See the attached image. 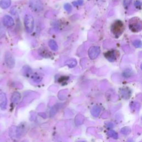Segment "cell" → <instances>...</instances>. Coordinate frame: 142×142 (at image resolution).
Wrapping results in <instances>:
<instances>
[{
    "instance_id": "23",
    "label": "cell",
    "mask_w": 142,
    "mask_h": 142,
    "mask_svg": "<svg viewBox=\"0 0 142 142\" xmlns=\"http://www.w3.org/2000/svg\"><path fill=\"white\" fill-rule=\"evenodd\" d=\"M68 79V77H62L60 78L59 79V82H61V83H63V82H66L67 81V80Z\"/></svg>"
},
{
    "instance_id": "4",
    "label": "cell",
    "mask_w": 142,
    "mask_h": 142,
    "mask_svg": "<svg viewBox=\"0 0 142 142\" xmlns=\"http://www.w3.org/2000/svg\"><path fill=\"white\" fill-rule=\"evenodd\" d=\"M141 22L138 18H133L130 21L129 27L132 32H139L141 30Z\"/></svg>"
},
{
    "instance_id": "13",
    "label": "cell",
    "mask_w": 142,
    "mask_h": 142,
    "mask_svg": "<svg viewBox=\"0 0 142 142\" xmlns=\"http://www.w3.org/2000/svg\"><path fill=\"white\" fill-rule=\"evenodd\" d=\"M77 64V61L75 59H73V58L69 59L67 60V61H66L65 63V64L66 66H67L68 67H69V68H73V67H75Z\"/></svg>"
},
{
    "instance_id": "24",
    "label": "cell",
    "mask_w": 142,
    "mask_h": 142,
    "mask_svg": "<svg viewBox=\"0 0 142 142\" xmlns=\"http://www.w3.org/2000/svg\"><path fill=\"white\" fill-rule=\"evenodd\" d=\"M75 4H73L74 6H77V5H82L83 4V0H78L76 2H74Z\"/></svg>"
},
{
    "instance_id": "22",
    "label": "cell",
    "mask_w": 142,
    "mask_h": 142,
    "mask_svg": "<svg viewBox=\"0 0 142 142\" xmlns=\"http://www.w3.org/2000/svg\"><path fill=\"white\" fill-rule=\"evenodd\" d=\"M57 108L56 106H55L53 108L50 110V115L51 116H53L54 115L56 114V113H57Z\"/></svg>"
},
{
    "instance_id": "11",
    "label": "cell",
    "mask_w": 142,
    "mask_h": 142,
    "mask_svg": "<svg viewBox=\"0 0 142 142\" xmlns=\"http://www.w3.org/2000/svg\"><path fill=\"white\" fill-rule=\"evenodd\" d=\"M100 111H101L100 107H99V106H94L92 108V109H91V113H92V114L94 117H97L98 116H99Z\"/></svg>"
},
{
    "instance_id": "6",
    "label": "cell",
    "mask_w": 142,
    "mask_h": 142,
    "mask_svg": "<svg viewBox=\"0 0 142 142\" xmlns=\"http://www.w3.org/2000/svg\"><path fill=\"white\" fill-rule=\"evenodd\" d=\"M100 52V49L98 46H92L88 50V56L91 59H94L98 57Z\"/></svg>"
},
{
    "instance_id": "9",
    "label": "cell",
    "mask_w": 142,
    "mask_h": 142,
    "mask_svg": "<svg viewBox=\"0 0 142 142\" xmlns=\"http://www.w3.org/2000/svg\"><path fill=\"white\" fill-rule=\"evenodd\" d=\"M7 96L5 93H0V108L2 110H5L7 107Z\"/></svg>"
},
{
    "instance_id": "7",
    "label": "cell",
    "mask_w": 142,
    "mask_h": 142,
    "mask_svg": "<svg viewBox=\"0 0 142 142\" xmlns=\"http://www.w3.org/2000/svg\"><path fill=\"white\" fill-rule=\"evenodd\" d=\"M2 22L5 26L8 27L13 26L15 24V22L13 18L8 15L5 16L2 19Z\"/></svg>"
},
{
    "instance_id": "15",
    "label": "cell",
    "mask_w": 142,
    "mask_h": 142,
    "mask_svg": "<svg viewBox=\"0 0 142 142\" xmlns=\"http://www.w3.org/2000/svg\"><path fill=\"white\" fill-rule=\"evenodd\" d=\"M33 81L36 83H40L43 80V76L39 73H34L32 77Z\"/></svg>"
},
{
    "instance_id": "17",
    "label": "cell",
    "mask_w": 142,
    "mask_h": 142,
    "mask_svg": "<svg viewBox=\"0 0 142 142\" xmlns=\"http://www.w3.org/2000/svg\"><path fill=\"white\" fill-rule=\"evenodd\" d=\"M133 44L134 46H135L136 48H140L141 46V41L139 40H136L133 41Z\"/></svg>"
},
{
    "instance_id": "14",
    "label": "cell",
    "mask_w": 142,
    "mask_h": 142,
    "mask_svg": "<svg viewBox=\"0 0 142 142\" xmlns=\"http://www.w3.org/2000/svg\"><path fill=\"white\" fill-rule=\"evenodd\" d=\"M48 45L50 47V48L53 51H56L58 49V46L57 43L55 41V40H50L49 42H48Z\"/></svg>"
},
{
    "instance_id": "5",
    "label": "cell",
    "mask_w": 142,
    "mask_h": 142,
    "mask_svg": "<svg viewBox=\"0 0 142 142\" xmlns=\"http://www.w3.org/2000/svg\"><path fill=\"white\" fill-rule=\"evenodd\" d=\"M5 61L7 67L12 69L15 66V59L14 57L9 52H6L5 55Z\"/></svg>"
},
{
    "instance_id": "3",
    "label": "cell",
    "mask_w": 142,
    "mask_h": 142,
    "mask_svg": "<svg viewBox=\"0 0 142 142\" xmlns=\"http://www.w3.org/2000/svg\"><path fill=\"white\" fill-rule=\"evenodd\" d=\"M30 6L34 12H39L43 9V3L41 0H30Z\"/></svg>"
},
{
    "instance_id": "8",
    "label": "cell",
    "mask_w": 142,
    "mask_h": 142,
    "mask_svg": "<svg viewBox=\"0 0 142 142\" xmlns=\"http://www.w3.org/2000/svg\"><path fill=\"white\" fill-rule=\"evenodd\" d=\"M105 56L109 61L114 62L117 58V53L116 50H109L105 53Z\"/></svg>"
},
{
    "instance_id": "21",
    "label": "cell",
    "mask_w": 142,
    "mask_h": 142,
    "mask_svg": "<svg viewBox=\"0 0 142 142\" xmlns=\"http://www.w3.org/2000/svg\"><path fill=\"white\" fill-rule=\"evenodd\" d=\"M64 7L66 10L68 12H70L72 11V6L70 4H65Z\"/></svg>"
},
{
    "instance_id": "16",
    "label": "cell",
    "mask_w": 142,
    "mask_h": 142,
    "mask_svg": "<svg viewBox=\"0 0 142 142\" xmlns=\"http://www.w3.org/2000/svg\"><path fill=\"white\" fill-rule=\"evenodd\" d=\"M107 135H108L109 137L115 139H118V135L117 133L115 132V131H112V130H110V131H108V133H107Z\"/></svg>"
},
{
    "instance_id": "12",
    "label": "cell",
    "mask_w": 142,
    "mask_h": 142,
    "mask_svg": "<svg viewBox=\"0 0 142 142\" xmlns=\"http://www.w3.org/2000/svg\"><path fill=\"white\" fill-rule=\"evenodd\" d=\"M11 0H1L0 2V6L3 9H7L11 6Z\"/></svg>"
},
{
    "instance_id": "18",
    "label": "cell",
    "mask_w": 142,
    "mask_h": 142,
    "mask_svg": "<svg viewBox=\"0 0 142 142\" xmlns=\"http://www.w3.org/2000/svg\"><path fill=\"white\" fill-rule=\"evenodd\" d=\"M131 132V129L128 127H124L121 130V133L123 134H128Z\"/></svg>"
},
{
    "instance_id": "25",
    "label": "cell",
    "mask_w": 142,
    "mask_h": 142,
    "mask_svg": "<svg viewBox=\"0 0 142 142\" xmlns=\"http://www.w3.org/2000/svg\"><path fill=\"white\" fill-rule=\"evenodd\" d=\"M135 6L137 8H140V7H141V3H140V1H137L136 2H135Z\"/></svg>"
},
{
    "instance_id": "19",
    "label": "cell",
    "mask_w": 142,
    "mask_h": 142,
    "mask_svg": "<svg viewBox=\"0 0 142 142\" xmlns=\"http://www.w3.org/2000/svg\"><path fill=\"white\" fill-rule=\"evenodd\" d=\"M123 75H124V77H125L128 78L129 77H130L132 75V71L129 70V69H126V70H125L123 72Z\"/></svg>"
},
{
    "instance_id": "10",
    "label": "cell",
    "mask_w": 142,
    "mask_h": 142,
    "mask_svg": "<svg viewBox=\"0 0 142 142\" xmlns=\"http://www.w3.org/2000/svg\"><path fill=\"white\" fill-rule=\"evenodd\" d=\"M21 99V94L18 92H15L11 97V101L14 104H17Z\"/></svg>"
},
{
    "instance_id": "20",
    "label": "cell",
    "mask_w": 142,
    "mask_h": 142,
    "mask_svg": "<svg viewBox=\"0 0 142 142\" xmlns=\"http://www.w3.org/2000/svg\"><path fill=\"white\" fill-rule=\"evenodd\" d=\"M132 0H124L123 1V5L125 8H127L130 6Z\"/></svg>"
},
{
    "instance_id": "2",
    "label": "cell",
    "mask_w": 142,
    "mask_h": 142,
    "mask_svg": "<svg viewBox=\"0 0 142 142\" xmlns=\"http://www.w3.org/2000/svg\"><path fill=\"white\" fill-rule=\"evenodd\" d=\"M24 24L26 30L28 33H32L34 27V21L32 16L27 15L24 17Z\"/></svg>"
},
{
    "instance_id": "1",
    "label": "cell",
    "mask_w": 142,
    "mask_h": 142,
    "mask_svg": "<svg viewBox=\"0 0 142 142\" xmlns=\"http://www.w3.org/2000/svg\"><path fill=\"white\" fill-rule=\"evenodd\" d=\"M124 26L123 22L121 21H117L113 24L111 27V31L114 35L118 37L123 32Z\"/></svg>"
}]
</instances>
